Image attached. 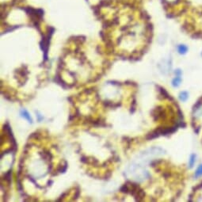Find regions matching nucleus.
Masks as SVG:
<instances>
[{
	"mask_svg": "<svg viewBox=\"0 0 202 202\" xmlns=\"http://www.w3.org/2000/svg\"><path fill=\"white\" fill-rule=\"evenodd\" d=\"M178 50H179V53H181V54H185L187 52L188 48L186 45H179L178 47Z\"/></svg>",
	"mask_w": 202,
	"mask_h": 202,
	"instance_id": "obj_7",
	"label": "nucleus"
},
{
	"mask_svg": "<svg viewBox=\"0 0 202 202\" xmlns=\"http://www.w3.org/2000/svg\"><path fill=\"white\" fill-rule=\"evenodd\" d=\"M4 180H5V182H6L8 183V184H10L11 182V170H10L9 171H7L6 173L4 175Z\"/></svg>",
	"mask_w": 202,
	"mask_h": 202,
	"instance_id": "obj_5",
	"label": "nucleus"
},
{
	"mask_svg": "<svg viewBox=\"0 0 202 202\" xmlns=\"http://www.w3.org/2000/svg\"><path fill=\"white\" fill-rule=\"evenodd\" d=\"M202 176V165H200L198 168L197 169L196 172H195V177L198 178V177Z\"/></svg>",
	"mask_w": 202,
	"mask_h": 202,
	"instance_id": "obj_8",
	"label": "nucleus"
},
{
	"mask_svg": "<svg viewBox=\"0 0 202 202\" xmlns=\"http://www.w3.org/2000/svg\"><path fill=\"white\" fill-rule=\"evenodd\" d=\"M67 169V162H64V165H60L59 167L57 168V173H64Z\"/></svg>",
	"mask_w": 202,
	"mask_h": 202,
	"instance_id": "obj_3",
	"label": "nucleus"
},
{
	"mask_svg": "<svg viewBox=\"0 0 202 202\" xmlns=\"http://www.w3.org/2000/svg\"><path fill=\"white\" fill-rule=\"evenodd\" d=\"M181 82H182V78H181V75H177L175 78L172 81V85L175 87H178L179 85L181 84Z\"/></svg>",
	"mask_w": 202,
	"mask_h": 202,
	"instance_id": "obj_2",
	"label": "nucleus"
},
{
	"mask_svg": "<svg viewBox=\"0 0 202 202\" xmlns=\"http://www.w3.org/2000/svg\"><path fill=\"white\" fill-rule=\"evenodd\" d=\"M188 98H189V95H188L186 91H182L179 95V99H180V100L182 102H186L188 99Z\"/></svg>",
	"mask_w": 202,
	"mask_h": 202,
	"instance_id": "obj_4",
	"label": "nucleus"
},
{
	"mask_svg": "<svg viewBox=\"0 0 202 202\" xmlns=\"http://www.w3.org/2000/svg\"><path fill=\"white\" fill-rule=\"evenodd\" d=\"M195 162H196V155L194 154L190 155V158H189V167L192 168L193 166V165L195 164Z\"/></svg>",
	"mask_w": 202,
	"mask_h": 202,
	"instance_id": "obj_6",
	"label": "nucleus"
},
{
	"mask_svg": "<svg viewBox=\"0 0 202 202\" xmlns=\"http://www.w3.org/2000/svg\"><path fill=\"white\" fill-rule=\"evenodd\" d=\"M21 116H22V117H24V118H26L29 123H31V124L33 123V120H32L30 115H29V113L26 111V109H22V110H21Z\"/></svg>",
	"mask_w": 202,
	"mask_h": 202,
	"instance_id": "obj_1",
	"label": "nucleus"
},
{
	"mask_svg": "<svg viewBox=\"0 0 202 202\" xmlns=\"http://www.w3.org/2000/svg\"><path fill=\"white\" fill-rule=\"evenodd\" d=\"M200 115H202V106L196 111V117H200Z\"/></svg>",
	"mask_w": 202,
	"mask_h": 202,
	"instance_id": "obj_9",
	"label": "nucleus"
}]
</instances>
